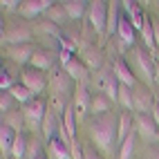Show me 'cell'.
Listing matches in <instances>:
<instances>
[{
    "label": "cell",
    "instance_id": "cell-10",
    "mask_svg": "<svg viewBox=\"0 0 159 159\" xmlns=\"http://www.w3.org/2000/svg\"><path fill=\"white\" fill-rule=\"evenodd\" d=\"M137 128H139L141 137H146V139H150V137L157 134V123L152 116H148V114H139L137 116Z\"/></svg>",
    "mask_w": 159,
    "mask_h": 159
},
{
    "label": "cell",
    "instance_id": "cell-2",
    "mask_svg": "<svg viewBox=\"0 0 159 159\" xmlns=\"http://www.w3.org/2000/svg\"><path fill=\"white\" fill-rule=\"evenodd\" d=\"M108 14H110L108 2H103V0L90 2V25L94 27V31L101 34V31L108 29Z\"/></svg>",
    "mask_w": 159,
    "mask_h": 159
},
{
    "label": "cell",
    "instance_id": "cell-27",
    "mask_svg": "<svg viewBox=\"0 0 159 159\" xmlns=\"http://www.w3.org/2000/svg\"><path fill=\"white\" fill-rule=\"evenodd\" d=\"M141 34H143V43L148 49H152L155 47V29H152V23L146 18V23H143V29H141Z\"/></svg>",
    "mask_w": 159,
    "mask_h": 159
},
{
    "label": "cell",
    "instance_id": "cell-14",
    "mask_svg": "<svg viewBox=\"0 0 159 159\" xmlns=\"http://www.w3.org/2000/svg\"><path fill=\"white\" fill-rule=\"evenodd\" d=\"M74 108H65L63 112V128H65V134L70 137V141H76V121H74Z\"/></svg>",
    "mask_w": 159,
    "mask_h": 159
},
{
    "label": "cell",
    "instance_id": "cell-1",
    "mask_svg": "<svg viewBox=\"0 0 159 159\" xmlns=\"http://www.w3.org/2000/svg\"><path fill=\"white\" fill-rule=\"evenodd\" d=\"M90 130H92V139L103 152H112L116 139H119V121L112 112L108 114H99L94 116L92 123H90Z\"/></svg>",
    "mask_w": 159,
    "mask_h": 159
},
{
    "label": "cell",
    "instance_id": "cell-9",
    "mask_svg": "<svg viewBox=\"0 0 159 159\" xmlns=\"http://www.w3.org/2000/svg\"><path fill=\"white\" fill-rule=\"evenodd\" d=\"M114 76L119 79L121 85H128V88H134V76H132V72L128 70V65H125V61H116L114 63Z\"/></svg>",
    "mask_w": 159,
    "mask_h": 159
},
{
    "label": "cell",
    "instance_id": "cell-12",
    "mask_svg": "<svg viewBox=\"0 0 159 159\" xmlns=\"http://www.w3.org/2000/svg\"><path fill=\"white\" fill-rule=\"evenodd\" d=\"M116 34L121 36V40H123V45H128V47H132L134 45V25L130 23L128 18H121V23H119V31Z\"/></svg>",
    "mask_w": 159,
    "mask_h": 159
},
{
    "label": "cell",
    "instance_id": "cell-25",
    "mask_svg": "<svg viewBox=\"0 0 159 159\" xmlns=\"http://www.w3.org/2000/svg\"><path fill=\"white\" fill-rule=\"evenodd\" d=\"M88 103H92V99H90L85 85H81L79 92H76V103H74V110H76V112H85V110H88Z\"/></svg>",
    "mask_w": 159,
    "mask_h": 159
},
{
    "label": "cell",
    "instance_id": "cell-16",
    "mask_svg": "<svg viewBox=\"0 0 159 159\" xmlns=\"http://www.w3.org/2000/svg\"><path fill=\"white\" fill-rule=\"evenodd\" d=\"M90 112L94 114H108L110 112V99L105 97V94H94L92 97V103H90Z\"/></svg>",
    "mask_w": 159,
    "mask_h": 159
},
{
    "label": "cell",
    "instance_id": "cell-31",
    "mask_svg": "<svg viewBox=\"0 0 159 159\" xmlns=\"http://www.w3.org/2000/svg\"><path fill=\"white\" fill-rule=\"evenodd\" d=\"M25 152H27V139H25V137H18V139H16V146H14V157H16V159H23Z\"/></svg>",
    "mask_w": 159,
    "mask_h": 159
},
{
    "label": "cell",
    "instance_id": "cell-26",
    "mask_svg": "<svg viewBox=\"0 0 159 159\" xmlns=\"http://www.w3.org/2000/svg\"><path fill=\"white\" fill-rule=\"evenodd\" d=\"M85 65L92 67V70H101V65H103V56H101V52H94V49L85 52Z\"/></svg>",
    "mask_w": 159,
    "mask_h": 159
},
{
    "label": "cell",
    "instance_id": "cell-23",
    "mask_svg": "<svg viewBox=\"0 0 159 159\" xmlns=\"http://www.w3.org/2000/svg\"><path fill=\"white\" fill-rule=\"evenodd\" d=\"M134 139H137V132L132 130L128 137H125V141L121 143V148H119V159H132V152H134Z\"/></svg>",
    "mask_w": 159,
    "mask_h": 159
},
{
    "label": "cell",
    "instance_id": "cell-37",
    "mask_svg": "<svg viewBox=\"0 0 159 159\" xmlns=\"http://www.w3.org/2000/svg\"><path fill=\"white\" fill-rule=\"evenodd\" d=\"M20 5H23V2H18V0H2V7L5 9H20Z\"/></svg>",
    "mask_w": 159,
    "mask_h": 159
},
{
    "label": "cell",
    "instance_id": "cell-24",
    "mask_svg": "<svg viewBox=\"0 0 159 159\" xmlns=\"http://www.w3.org/2000/svg\"><path fill=\"white\" fill-rule=\"evenodd\" d=\"M31 65H34V70H40L45 72L49 65H52V56L47 54V52H34V56H31Z\"/></svg>",
    "mask_w": 159,
    "mask_h": 159
},
{
    "label": "cell",
    "instance_id": "cell-18",
    "mask_svg": "<svg viewBox=\"0 0 159 159\" xmlns=\"http://www.w3.org/2000/svg\"><path fill=\"white\" fill-rule=\"evenodd\" d=\"M65 72L70 74L72 81H85V76H88V65H85V63H81V61H72L70 65L65 67Z\"/></svg>",
    "mask_w": 159,
    "mask_h": 159
},
{
    "label": "cell",
    "instance_id": "cell-13",
    "mask_svg": "<svg viewBox=\"0 0 159 159\" xmlns=\"http://www.w3.org/2000/svg\"><path fill=\"white\" fill-rule=\"evenodd\" d=\"M52 85H54V90L58 94H67L72 90V79H70V74L67 72H56L54 76H52Z\"/></svg>",
    "mask_w": 159,
    "mask_h": 159
},
{
    "label": "cell",
    "instance_id": "cell-15",
    "mask_svg": "<svg viewBox=\"0 0 159 159\" xmlns=\"http://www.w3.org/2000/svg\"><path fill=\"white\" fill-rule=\"evenodd\" d=\"M61 5H63V9L67 11V16L72 20L81 18L85 14V7H88V2H83V0H65V2H61Z\"/></svg>",
    "mask_w": 159,
    "mask_h": 159
},
{
    "label": "cell",
    "instance_id": "cell-41",
    "mask_svg": "<svg viewBox=\"0 0 159 159\" xmlns=\"http://www.w3.org/2000/svg\"><path fill=\"white\" fill-rule=\"evenodd\" d=\"M31 159H45V155H43V152H36V155L31 157Z\"/></svg>",
    "mask_w": 159,
    "mask_h": 159
},
{
    "label": "cell",
    "instance_id": "cell-43",
    "mask_svg": "<svg viewBox=\"0 0 159 159\" xmlns=\"http://www.w3.org/2000/svg\"><path fill=\"white\" fill-rule=\"evenodd\" d=\"M157 139H159V134H157Z\"/></svg>",
    "mask_w": 159,
    "mask_h": 159
},
{
    "label": "cell",
    "instance_id": "cell-19",
    "mask_svg": "<svg viewBox=\"0 0 159 159\" xmlns=\"http://www.w3.org/2000/svg\"><path fill=\"white\" fill-rule=\"evenodd\" d=\"M119 23H121V16H119V2H112L110 5V14H108V29H105V34L112 36L119 31Z\"/></svg>",
    "mask_w": 159,
    "mask_h": 159
},
{
    "label": "cell",
    "instance_id": "cell-34",
    "mask_svg": "<svg viewBox=\"0 0 159 159\" xmlns=\"http://www.w3.org/2000/svg\"><path fill=\"white\" fill-rule=\"evenodd\" d=\"M0 88H2V92L14 88V85H11V76H9V72H7V70H2V81H0Z\"/></svg>",
    "mask_w": 159,
    "mask_h": 159
},
{
    "label": "cell",
    "instance_id": "cell-8",
    "mask_svg": "<svg viewBox=\"0 0 159 159\" xmlns=\"http://www.w3.org/2000/svg\"><path fill=\"white\" fill-rule=\"evenodd\" d=\"M16 132L11 125H5L2 123V128H0V150H2V155H9V152H14V146H16Z\"/></svg>",
    "mask_w": 159,
    "mask_h": 159
},
{
    "label": "cell",
    "instance_id": "cell-42",
    "mask_svg": "<svg viewBox=\"0 0 159 159\" xmlns=\"http://www.w3.org/2000/svg\"><path fill=\"white\" fill-rule=\"evenodd\" d=\"M152 159H159V152H155V155H152Z\"/></svg>",
    "mask_w": 159,
    "mask_h": 159
},
{
    "label": "cell",
    "instance_id": "cell-28",
    "mask_svg": "<svg viewBox=\"0 0 159 159\" xmlns=\"http://www.w3.org/2000/svg\"><path fill=\"white\" fill-rule=\"evenodd\" d=\"M47 16L54 20V23H65V20L70 18V16H67V11L63 9V5H54V7H49V9H47Z\"/></svg>",
    "mask_w": 159,
    "mask_h": 159
},
{
    "label": "cell",
    "instance_id": "cell-22",
    "mask_svg": "<svg viewBox=\"0 0 159 159\" xmlns=\"http://www.w3.org/2000/svg\"><path fill=\"white\" fill-rule=\"evenodd\" d=\"M132 132V112H123L119 116V139L121 143L125 141V137Z\"/></svg>",
    "mask_w": 159,
    "mask_h": 159
},
{
    "label": "cell",
    "instance_id": "cell-6",
    "mask_svg": "<svg viewBox=\"0 0 159 159\" xmlns=\"http://www.w3.org/2000/svg\"><path fill=\"white\" fill-rule=\"evenodd\" d=\"M134 58H137V65L141 67L143 79H146L148 83H152V81H155V65H157V63L148 56L143 49H137V52H134Z\"/></svg>",
    "mask_w": 159,
    "mask_h": 159
},
{
    "label": "cell",
    "instance_id": "cell-5",
    "mask_svg": "<svg viewBox=\"0 0 159 159\" xmlns=\"http://www.w3.org/2000/svg\"><path fill=\"white\" fill-rule=\"evenodd\" d=\"M49 7H54L52 0H25V2L20 5V14L27 16V18H34V16H38V14L47 11Z\"/></svg>",
    "mask_w": 159,
    "mask_h": 159
},
{
    "label": "cell",
    "instance_id": "cell-21",
    "mask_svg": "<svg viewBox=\"0 0 159 159\" xmlns=\"http://www.w3.org/2000/svg\"><path fill=\"white\" fill-rule=\"evenodd\" d=\"M114 79H116V76H114V72H112V70H101V72H99V76L94 79V88L105 92V90L112 85V81H114Z\"/></svg>",
    "mask_w": 159,
    "mask_h": 159
},
{
    "label": "cell",
    "instance_id": "cell-3",
    "mask_svg": "<svg viewBox=\"0 0 159 159\" xmlns=\"http://www.w3.org/2000/svg\"><path fill=\"white\" fill-rule=\"evenodd\" d=\"M23 85L27 88V90H31L34 94H38V92H43L45 90V85H47V79H45V74L40 72V70H34V67H29V70H23Z\"/></svg>",
    "mask_w": 159,
    "mask_h": 159
},
{
    "label": "cell",
    "instance_id": "cell-32",
    "mask_svg": "<svg viewBox=\"0 0 159 159\" xmlns=\"http://www.w3.org/2000/svg\"><path fill=\"white\" fill-rule=\"evenodd\" d=\"M54 125H56V116L47 112V116H45V137L47 139H54Z\"/></svg>",
    "mask_w": 159,
    "mask_h": 159
},
{
    "label": "cell",
    "instance_id": "cell-17",
    "mask_svg": "<svg viewBox=\"0 0 159 159\" xmlns=\"http://www.w3.org/2000/svg\"><path fill=\"white\" fill-rule=\"evenodd\" d=\"M125 9H128V16H130V23L134 25V29H143V23H146V18H143V11L139 9V5L137 2H123Z\"/></svg>",
    "mask_w": 159,
    "mask_h": 159
},
{
    "label": "cell",
    "instance_id": "cell-4",
    "mask_svg": "<svg viewBox=\"0 0 159 159\" xmlns=\"http://www.w3.org/2000/svg\"><path fill=\"white\" fill-rule=\"evenodd\" d=\"M45 110L47 108H45V101L43 99H31L27 103V108H25V119L31 125H40V123H45V116H47Z\"/></svg>",
    "mask_w": 159,
    "mask_h": 159
},
{
    "label": "cell",
    "instance_id": "cell-40",
    "mask_svg": "<svg viewBox=\"0 0 159 159\" xmlns=\"http://www.w3.org/2000/svg\"><path fill=\"white\" fill-rule=\"evenodd\" d=\"M155 81L159 83V63H157V65H155Z\"/></svg>",
    "mask_w": 159,
    "mask_h": 159
},
{
    "label": "cell",
    "instance_id": "cell-39",
    "mask_svg": "<svg viewBox=\"0 0 159 159\" xmlns=\"http://www.w3.org/2000/svg\"><path fill=\"white\" fill-rule=\"evenodd\" d=\"M152 29H155V45H159V23H152Z\"/></svg>",
    "mask_w": 159,
    "mask_h": 159
},
{
    "label": "cell",
    "instance_id": "cell-35",
    "mask_svg": "<svg viewBox=\"0 0 159 159\" xmlns=\"http://www.w3.org/2000/svg\"><path fill=\"white\" fill-rule=\"evenodd\" d=\"M58 58H61V63H63L65 67L74 61V58H72V52H67V49H61V52H58Z\"/></svg>",
    "mask_w": 159,
    "mask_h": 159
},
{
    "label": "cell",
    "instance_id": "cell-36",
    "mask_svg": "<svg viewBox=\"0 0 159 159\" xmlns=\"http://www.w3.org/2000/svg\"><path fill=\"white\" fill-rule=\"evenodd\" d=\"M83 159H101V155L94 148H83Z\"/></svg>",
    "mask_w": 159,
    "mask_h": 159
},
{
    "label": "cell",
    "instance_id": "cell-20",
    "mask_svg": "<svg viewBox=\"0 0 159 159\" xmlns=\"http://www.w3.org/2000/svg\"><path fill=\"white\" fill-rule=\"evenodd\" d=\"M132 90L128 85H119V103L123 105L125 112H134V97H132Z\"/></svg>",
    "mask_w": 159,
    "mask_h": 159
},
{
    "label": "cell",
    "instance_id": "cell-30",
    "mask_svg": "<svg viewBox=\"0 0 159 159\" xmlns=\"http://www.w3.org/2000/svg\"><path fill=\"white\" fill-rule=\"evenodd\" d=\"M31 56H34V52H31L29 47H18V49H11V58H14V61H18V63L31 61Z\"/></svg>",
    "mask_w": 159,
    "mask_h": 159
},
{
    "label": "cell",
    "instance_id": "cell-33",
    "mask_svg": "<svg viewBox=\"0 0 159 159\" xmlns=\"http://www.w3.org/2000/svg\"><path fill=\"white\" fill-rule=\"evenodd\" d=\"M11 103H14V97H11V92H2V97H0V110H2V112H9Z\"/></svg>",
    "mask_w": 159,
    "mask_h": 159
},
{
    "label": "cell",
    "instance_id": "cell-11",
    "mask_svg": "<svg viewBox=\"0 0 159 159\" xmlns=\"http://www.w3.org/2000/svg\"><path fill=\"white\" fill-rule=\"evenodd\" d=\"M49 150L56 159H70L72 157V146L65 143V139H49Z\"/></svg>",
    "mask_w": 159,
    "mask_h": 159
},
{
    "label": "cell",
    "instance_id": "cell-29",
    "mask_svg": "<svg viewBox=\"0 0 159 159\" xmlns=\"http://www.w3.org/2000/svg\"><path fill=\"white\" fill-rule=\"evenodd\" d=\"M9 92H11V97H14V99L23 101V103H29V101H31V94H34L31 90H27L25 85H14Z\"/></svg>",
    "mask_w": 159,
    "mask_h": 159
},
{
    "label": "cell",
    "instance_id": "cell-38",
    "mask_svg": "<svg viewBox=\"0 0 159 159\" xmlns=\"http://www.w3.org/2000/svg\"><path fill=\"white\" fill-rule=\"evenodd\" d=\"M152 119H155L157 128H159V103H155V105H152Z\"/></svg>",
    "mask_w": 159,
    "mask_h": 159
},
{
    "label": "cell",
    "instance_id": "cell-7",
    "mask_svg": "<svg viewBox=\"0 0 159 159\" xmlns=\"http://www.w3.org/2000/svg\"><path fill=\"white\" fill-rule=\"evenodd\" d=\"M132 97H134V112H139V114H146L148 108H152V97H150V92H148L146 88H137L132 90Z\"/></svg>",
    "mask_w": 159,
    "mask_h": 159
}]
</instances>
